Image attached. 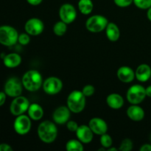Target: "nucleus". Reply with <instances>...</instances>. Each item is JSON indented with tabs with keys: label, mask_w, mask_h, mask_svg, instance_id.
<instances>
[{
	"label": "nucleus",
	"mask_w": 151,
	"mask_h": 151,
	"mask_svg": "<svg viewBox=\"0 0 151 151\" xmlns=\"http://www.w3.org/2000/svg\"><path fill=\"white\" fill-rule=\"evenodd\" d=\"M58 128L56 123L50 120H45L39 124L37 129L38 138L43 142L50 144L53 142L58 137Z\"/></svg>",
	"instance_id": "nucleus-1"
},
{
	"label": "nucleus",
	"mask_w": 151,
	"mask_h": 151,
	"mask_svg": "<svg viewBox=\"0 0 151 151\" xmlns=\"http://www.w3.org/2000/svg\"><path fill=\"white\" fill-rule=\"evenodd\" d=\"M24 88L29 91H36L42 86L43 78L38 71L31 69L24 74L22 78Z\"/></svg>",
	"instance_id": "nucleus-2"
},
{
	"label": "nucleus",
	"mask_w": 151,
	"mask_h": 151,
	"mask_svg": "<svg viewBox=\"0 0 151 151\" xmlns=\"http://www.w3.org/2000/svg\"><path fill=\"white\" fill-rule=\"evenodd\" d=\"M86 96L83 94L82 91L74 90L68 95L66 104L71 112L79 114L84 110L86 103Z\"/></svg>",
	"instance_id": "nucleus-3"
},
{
	"label": "nucleus",
	"mask_w": 151,
	"mask_h": 151,
	"mask_svg": "<svg viewBox=\"0 0 151 151\" xmlns=\"http://www.w3.org/2000/svg\"><path fill=\"white\" fill-rule=\"evenodd\" d=\"M19 32L10 25L0 26V44L5 47H12L18 42Z\"/></svg>",
	"instance_id": "nucleus-4"
},
{
	"label": "nucleus",
	"mask_w": 151,
	"mask_h": 151,
	"mask_svg": "<svg viewBox=\"0 0 151 151\" xmlns=\"http://www.w3.org/2000/svg\"><path fill=\"white\" fill-rule=\"evenodd\" d=\"M109 21L102 15H94L88 18L86 22V28L89 32L97 33L105 30Z\"/></svg>",
	"instance_id": "nucleus-5"
},
{
	"label": "nucleus",
	"mask_w": 151,
	"mask_h": 151,
	"mask_svg": "<svg viewBox=\"0 0 151 151\" xmlns=\"http://www.w3.org/2000/svg\"><path fill=\"white\" fill-rule=\"evenodd\" d=\"M146 96L145 88L139 84H135L128 89L126 98L131 104L138 105L145 99Z\"/></svg>",
	"instance_id": "nucleus-6"
},
{
	"label": "nucleus",
	"mask_w": 151,
	"mask_h": 151,
	"mask_svg": "<svg viewBox=\"0 0 151 151\" xmlns=\"http://www.w3.org/2000/svg\"><path fill=\"white\" fill-rule=\"evenodd\" d=\"M23 87L22 81L16 77H12L8 78L4 83V91L7 96L14 98L22 95Z\"/></svg>",
	"instance_id": "nucleus-7"
},
{
	"label": "nucleus",
	"mask_w": 151,
	"mask_h": 151,
	"mask_svg": "<svg viewBox=\"0 0 151 151\" xmlns=\"http://www.w3.org/2000/svg\"><path fill=\"white\" fill-rule=\"evenodd\" d=\"M29 105V101L26 97L22 95L18 96L12 100L10 106V111L13 116H16L24 114L25 112L27 111Z\"/></svg>",
	"instance_id": "nucleus-8"
},
{
	"label": "nucleus",
	"mask_w": 151,
	"mask_h": 151,
	"mask_svg": "<svg viewBox=\"0 0 151 151\" xmlns=\"http://www.w3.org/2000/svg\"><path fill=\"white\" fill-rule=\"evenodd\" d=\"M32 126V122L29 116L22 114L17 116L13 122V129L15 132L21 136L26 135L29 132Z\"/></svg>",
	"instance_id": "nucleus-9"
},
{
	"label": "nucleus",
	"mask_w": 151,
	"mask_h": 151,
	"mask_svg": "<svg viewBox=\"0 0 151 151\" xmlns=\"http://www.w3.org/2000/svg\"><path fill=\"white\" fill-rule=\"evenodd\" d=\"M43 90L49 95L58 94L63 88V82L57 77H50L43 82Z\"/></svg>",
	"instance_id": "nucleus-10"
},
{
	"label": "nucleus",
	"mask_w": 151,
	"mask_h": 151,
	"mask_svg": "<svg viewBox=\"0 0 151 151\" xmlns=\"http://www.w3.org/2000/svg\"><path fill=\"white\" fill-rule=\"evenodd\" d=\"M59 16L60 20L69 24L76 19L77 10L72 4L66 3L60 6L59 9Z\"/></svg>",
	"instance_id": "nucleus-11"
},
{
	"label": "nucleus",
	"mask_w": 151,
	"mask_h": 151,
	"mask_svg": "<svg viewBox=\"0 0 151 151\" xmlns=\"http://www.w3.org/2000/svg\"><path fill=\"white\" fill-rule=\"evenodd\" d=\"M25 32L32 36L41 35L44 29V24L42 21L38 18L28 19L24 25Z\"/></svg>",
	"instance_id": "nucleus-12"
},
{
	"label": "nucleus",
	"mask_w": 151,
	"mask_h": 151,
	"mask_svg": "<svg viewBox=\"0 0 151 151\" xmlns=\"http://www.w3.org/2000/svg\"><path fill=\"white\" fill-rule=\"evenodd\" d=\"M71 111L68 106H61L58 107L52 114L53 122L58 125H63L70 119Z\"/></svg>",
	"instance_id": "nucleus-13"
},
{
	"label": "nucleus",
	"mask_w": 151,
	"mask_h": 151,
	"mask_svg": "<svg viewBox=\"0 0 151 151\" xmlns=\"http://www.w3.org/2000/svg\"><path fill=\"white\" fill-rule=\"evenodd\" d=\"M88 126L94 134L101 136L108 131V125L104 119L99 117H94L90 119Z\"/></svg>",
	"instance_id": "nucleus-14"
},
{
	"label": "nucleus",
	"mask_w": 151,
	"mask_h": 151,
	"mask_svg": "<svg viewBox=\"0 0 151 151\" xmlns=\"http://www.w3.org/2000/svg\"><path fill=\"white\" fill-rule=\"evenodd\" d=\"M75 133L78 139H79L83 144H88L91 142L94 134L90 127L86 125H79Z\"/></svg>",
	"instance_id": "nucleus-15"
},
{
	"label": "nucleus",
	"mask_w": 151,
	"mask_h": 151,
	"mask_svg": "<svg viewBox=\"0 0 151 151\" xmlns=\"http://www.w3.org/2000/svg\"><path fill=\"white\" fill-rule=\"evenodd\" d=\"M117 78L121 82L125 83H131L135 78V72L133 70L132 68L127 66H121L118 69L116 72Z\"/></svg>",
	"instance_id": "nucleus-16"
},
{
	"label": "nucleus",
	"mask_w": 151,
	"mask_h": 151,
	"mask_svg": "<svg viewBox=\"0 0 151 151\" xmlns=\"http://www.w3.org/2000/svg\"><path fill=\"white\" fill-rule=\"evenodd\" d=\"M126 114L130 119L135 122H139L145 117V111L138 105L131 104L126 111Z\"/></svg>",
	"instance_id": "nucleus-17"
},
{
	"label": "nucleus",
	"mask_w": 151,
	"mask_h": 151,
	"mask_svg": "<svg viewBox=\"0 0 151 151\" xmlns=\"http://www.w3.org/2000/svg\"><path fill=\"white\" fill-rule=\"evenodd\" d=\"M151 77V68L146 63L140 64L135 71V78L139 82H147Z\"/></svg>",
	"instance_id": "nucleus-18"
},
{
	"label": "nucleus",
	"mask_w": 151,
	"mask_h": 151,
	"mask_svg": "<svg viewBox=\"0 0 151 151\" xmlns=\"http://www.w3.org/2000/svg\"><path fill=\"white\" fill-rule=\"evenodd\" d=\"M21 63H22V57L18 53H9L3 57V63L6 67L9 69L18 67Z\"/></svg>",
	"instance_id": "nucleus-19"
},
{
	"label": "nucleus",
	"mask_w": 151,
	"mask_h": 151,
	"mask_svg": "<svg viewBox=\"0 0 151 151\" xmlns=\"http://www.w3.org/2000/svg\"><path fill=\"white\" fill-rule=\"evenodd\" d=\"M106 34L108 39L112 42H115L119 40L120 37V30L119 27L114 22H109L106 28Z\"/></svg>",
	"instance_id": "nucleus-20"
},
{
	"label": "nucleus",
	"mask_w": 151,
	"mask_h": 151,
	"mask_svg": "<svg viewBox=\"0 0 151 151\" xmlns=\"http://www.w3.org/2000/svg\"><path fill=\"white\" fill-rule=\"evenodd\" d=\"M107 105L113 109H119L123 106L124 99L120 94L116 93L110 94L106 98Z\"/></svg>",
	"instance_id": "nucleus-21"
},
{
	"label": "nucleus",
	"mask_w": 151,
	"mask_h": 151,
	"mask_svg": "<svg viewBox=\"0 0 151 151\" xmlns=\"http://www.w3.org/2000/svg\"><path fill=\"white\" fill-rule=\"evenodd\" d=\"M27 114L31 119L38 121L44 116V109L38 103H32L28 108Z\"/></svg>",
	"instance_id": "nucleus-22"
},
{
	"label": "nucleus",
	"mask_w": 151,
	"mask_h": 151,
	"mask_svg": "<svg viewBox=\"0 0 151 151\" xmlns=\"http://www.w3.org/2000/svg\"><path fill=\"white\" fill-rule=\"evenodd\" d=\"M78 7L82 14L89 15L94 9V4L91 0H79Z\"/></svg>",
	"instance_id": "nucleus-23"
},
{
	"label": "nucleus",
	"mask_w": 151,
	"mask_h": 151,
	"mask_svg": "<svg viewBox=\"0 0 151 151\" xmlns=\"http://www.w3.org/2000/svg\"><path fill=\"white\" fill-rule=\"evenodd\" d=\"M66 149L67 151H83L84 147L79 139H71L66 142Z\"/></svg>",
	"instance_id": "nucleus-24"
},
{
	"label": "nucleus",
	"mask_w": 151,
	"mask_h": 151,
	"mask_svg": "<svg viewBox=\"0 0 151 151\" xmlns=\"http://www.w3.org/2000/svg\"><path fill=\"white\" fill-rule=\"evenodd\" d=\"M67 30V24L63 21H58L53 26V32L57 36H63Z\"/></svg>",
	"instance_id": "nucleus-25"
},
{
	"label": "nucleus",
	"mask_w": 151,
	"mask_h": 151,
	"mask_svg": "<svg viewBox=\"0 0 151 151\" xmlns=\"http://www.w3.org/2000/svg\"><path fill=\"white\" fill-rule=\"evenodd\" d=\"M100 142L102 147H105L106 149H109L113 145V140H112L111 137L107 133L100 136Z\"/></svg>",
	"instance_id": "nucleus-26"
},
{
	"label": "nucleus",
	"mask_w": 151,
	"mask_h": 151,
	"mask_svg": "<svg viewBox=\"0 0 151 151\" xmlns=\"http://www.w3.org/2000/svg\"><path fill=\"white\" fill-rule=\"evenodd\" d=\"M133 142L131 139L126 138L122 140L118 149L120 151H131L133 149Z\"/></svg>",
	"instance_id": "nucleus-27"
},
{
	"label": "nucleus",
	"mask_w": 151,
	"mask_h": 151,
	"mask_svg": "<svg viewBox=\"0 0 151 151\" xmlns=\"http://www.w3.org/2000/svg\"><path fill=\"white\" fill-rule=\"evenodd\" d=\"M136 7L142 10H147L151 7V0H134Z\"/></svg>",
	"instance_id": "nucleus-28"
},
{
	"label": "nucleus",
	"mask_w": 151,
	"mask_h": 151,
	"mask_svg": "<svg viewBox=\"0 0 151 151\" xmlns=\"http://www.w3.org/2000/svg\"><path fill=\"white\" fill-rule=\"evenodd\" d=\"M30 41V37L29 35L27 32H24V33H21L19 35V38H18V42L21 44V45H27Z\"/></svg>",
	"instance_id": "nucleus-29"
},
{
	"label": "nucleus",
	"mask_w": 151,
	"mask_h": 151,
	"mask_svg": "<svg viewBox=\"0 0 151 151\" xmlns=\"http://www.w3.org/2000/svg\"><path fill=\"white\" fill-rule=\"evenodd\" d=\"M82 92L86 97H91L95 92V88H94V86L91 85V84H88V85H86L83 88Z\"/></svg>",
	"instance_id": "nucleus-30"
},
{
	"label": "nucleus",
	"mask_w": 151,
	"mask_h": 151,
	"mask_svg": "<svg viewBox=\"0 0 151 151\" xmlns=\"http://www.w3.org/2000/svg\"><path fill=\"white\" fill-rule=\"evenodd\" d=\"M114 4L119 7H126L134 3V0H114Z\"/></svg>",
	"instance_id": "nucleus-31"
},
{
	"label": "nucleus",
	"mask_w": 151,
	"mask_h": 151,
	"mask_svg": "<svg viewBox=\"0 0 151 151\" xmlns=\"http://www.w3.org/2000/svg\"><path fill=\"white\" fill-rule=\"evenodd\" d=\"M78 127H79L78 124L74 120H69L66 122V128L71 132H76Z\"/></svg>",
	"instance_id": "nucleus-32"
},
{
	"label": "nucleus",
	"mask_w": 151,
	"mask_h": 151,
	"mask_svg": "<svg viewBox=\"0 0 151 151\" xmlns=\"http://www.w3.org/2000/svg\"><path fill=\"white\" fill-rule=\"evenodd\" d=\"M13 147L7 143L0 144V151H13Z\"/></svg>",
	"instance_id": "nucleus-33"
},
{
	"label": "nucleus",
	"mask_w": 151,
	"mask_h": 151,
	"mask_svg": "<svg viewBox=\"0 0 151 151\" xmlns=\"http://www.w3.org/2000/svg\"><path fill=\"white\" fill-rule=\"evenodd\" d=\"M7 99V94L4 91H0V107L5 103Z\"/></svg>",
	"instance_id": "nucleus-34"
},
{
	"label": "nucleus",
	"mask_w": 151,
	"mask_h": 151,
	"mask_svg": "<svg viewBox=\"0 0 151 151\" xmlns=\"http://www.w3.org/2000/svg\"><path fill=\"white\" fill-rule=\"evenodd\" d=\"M140 151H151V145L150 144H144L140 147Z\"/></svg>",
	"instance_id": "nucleus-35"
},
{
	"label": "nucleus",
	"mask_w": 151,
	"mask_h": 151,
	"mask_svg": "<svg viewBox=\"0 0 151 151\" xmlns=\"http://www.w3.org/2000/svg\"><path fill=\"white\" fill-rule=\"evenodd\" d=\"M43 0H27L28 3L31 5H33V6H37V5H39L41 2H42Z\"/></svg>",
	"instance_id": "nucleus-36"
},
{
	"label": "nucleus",
	"mask_w": 151,
	"mask_h": 151,
	"mask_svg": "<svg viewBox=\"0 0 151 151\" xmlns=\"http://www.w3.org/2000/svg\"><path fill=\"white\" fill-rule=\"evenodd\" d=\"M145 91H146V95L147 97H151V85L148 86L147 88H145Z\"/></svg>",
	"instance_id": "nucleus-37"
},
{
	"label": "nucleus",
	"mask_w": 151,
	"mask_h": 151,
	"mask_svg": "<svg viewBox=\"0 0 151 151\" xmlns=\"http://www.w3.org/2000/svg\"><path fill=\"white\" fill-rule=\"evenodd\" d=\"M147 17L148 19V20L151 22V7L149 9H147Z\"/></svg>",
	"instance_id": "nucleus-38"
},
{
	"label": "nucleus",
	"mask_w": 151,
	"mask_h": 151,
	"mask_svg": "<svg viewBox=\"0 0 151 151\" xmlns=\"http://www.w3.org/2000/svg\"><path fill=\"white\" fill-rule=\"evenodd\" d=\"M107 150L108 151H117V150H119V149L116 148V147H113L111 146V147H109V149H107Z\"/></svg>",
	"instance_id": "nucleus-39"
}]
</instances>
